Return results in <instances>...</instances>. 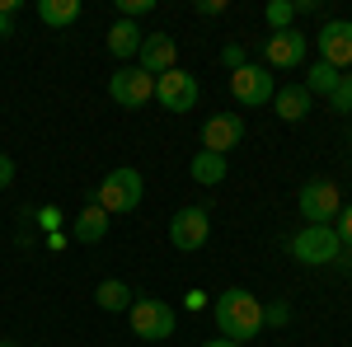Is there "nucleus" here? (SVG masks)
Listing matches in <instances>:
<instances>
[{"instance_id": "f257e3e1", "label": "nucleus", "mask_w": 352, "mask_h": 347, "mask_svg": "<svg viewBox=\"0 0 352 347\" xmlns=\"http://www.w3.org/2000/svg\"><path fill=\"white\" fill-rule=\"evenodd\" d=\"M212 320H217L221 338H230V343H254L258 333H263V300L254 291H244V287H226L217 295V305H212Z\"/></svg>"}, {"instance_id": "f03ea898", "label": "nucleus", "mask_w": 352, "mask_h": 347, "mask_svg": "<svg viewBox=\"0 0 352 347\" xmlns=\"http://www.w3.org/2000/svg\"><path fill=\"white\" fill-rule=\"evenodd\" d=\"M141 197H146V179L136 174L132 164H122V169L104 174V183L94 188V207H104L109 216L136 212V207H141Z\"/></svg>"}, {"instance_id": "7ed1b4c3", "label": "nucleus", "mask_w": 352, "mask_h": 347, "mask_svg": "<svg viewBox=\"0 0 352 347\" xmlns=\"http://www.w3.org/2000/svg\"><path fill=\"white\" fill-rule=\"evenodd\" d=\"M127 320H132V333L136 338H146V343H164L169 333H174V305L169 300H155V295H136L132 310H127Z\"/></svg>"}, {"instance_id": "20e7f679", "label": "nucleus", "mask_w": 352, "mask_h": 347, "mask_svg": "<svg viewBox=\"0 0 352 347\" xmlns=\"http://www.w3.org/2000/svg\"><path fill=\"white\" fill-rule=\"evenodd\" d=\"M292 254L305 267H329V263L343 258V244H338V230L333 225H300V235L292 240Z\"/></svg>"}, {"instance_id": "39448f33", "label": "nucleus", "mask_w": 352, "mask_h": 347, "mask_svg": "<svg viewBox=\"0 0 352 347\" xmlns=\"http://www.w3.org/2000/svg\"><path fill=\"white\" fill-rule=\"evenodd\" d=\"M338 212H343V197L333 179H310L300 188V216L310 225H329V221H338Z\"/></svg>"}, {"instance_id": "423d86ee", "label": "nucleus", "mask_w": 352, "mask_h": 347, "mask_svg": "<svg viewBox=\"0 0 352 347\" xmlns=\"http://www.w3.org/2000/svg\"><path fill=\"white\" fill-rule=\"evenodd\" d=\"M207 235H212V216H207V207H179V212L169 216V244H174L179 254L202 249Z\"/></svg>"}, {"instance_id": "0eeeda50", "label": "nucleus", "mask_w": 352, "mask_h": 347, "mask_svg": "<svg viewBox=\"0 0 352 347\" xmlns=\"http://www.w3.org/2000/svg\"><path fill=\"white\" fill-rule=\"evenodd\" d=\"M230 94H235V104L244 108H263L272 104V94H277V80L268 76V66H240V71H230Z\"/></svg>"}, {"instance_id": "6e6552de", "label": "nucleus", "mask_w": 352, "mask_h": 347, "mask_svg": "<svg viewBox=\"0 0 352 347\" xmlns=\"http://www.w3.org/2000/svg\"><path fill=\"white\" fill-rule=\"evenodd\" d=\"M109 94L118 108H146L155 99V76H146L141 66H122V71H113Z\"/></svg>"}, {"instance_id": "1a4fd4ad", "label": "nucleus", "mask_w": 352, "mask_h": 347, "mask_svg": "<svg viewBox=\"0 0 352 347\" xmlns=\"http://www.w3.org/2000/svg\"><path fill=\"white\" fill-rule=\"evenodd\" d=\"M197 76H188V71H164L160 80H155V104L164 108V113H192V104H197Z\"/></svg>"}, {"instance_id": "9d476101", "label": "nucleus", "mask_w": 352, "mask_h": 347, "mask_svg": "<svg viewBox=\"0 0 352 347\" xmlns=\"http://www.w3.org/2000/svg\"><path fill=\"white\" fill-rule=\"evenodd\" d=\"M300 61H305V33L300 28H282V33L263 38V66L268 71H300Z\"/></svg>"}, {"instance_id": "9b49d317", "label": "nucleus", "mask_w": 352, "mask_h": 347, "mask_svg": "<svg viewBox=\"0 0 352 347\" xmlns=\"http://www.w3.org/2000/svg\"><path fill=\"white\" fill-rule=\"evenodd\" d=\"M315 43H320V61L324 66H333V71H348L352 66V19H329L315 33Z\"/></svg>"}, {"instance_id": "f8f14e48", "label": "nucleus", "mask_w": 352, "mask_h": 347, "mask_svg": "<svg viewBox=\"0 0 352 347\" xmlns=\"http://www.w3.org/2000/svg\"><path fill=\"white\" fill-rule=\"evenodd\" d=\"M240 141H244V117L240 113H217V117L202 122V150L226 155V150H235Z\"/></svg>"}, {"instance_id": "ddd939ff", "label": "nucleus", "mask_w": 352, "mask_h": 347, "mask_svg": "<svg viewBox=\"0 0 352 347\" xmlns=\"http://www.w3.org/2000/svg\"><path fill=\"white\" fill-rule=\"evenodd\" d=\"M136 61H141V71H146V76H155V80H160L164 71H174V66H179V43H174L169 33H151V38H141Z\"/></svg>"}, {"instance_id": "4468645a", "label": "nucleus", "mask_w": 352, "mask_h": 347, "mask_svg": "<svg viewBox=\"0 0 352 347\" xmlns=\"http://www.w3.org/2000/svg\"><path fill=\"white\" fill-rule=\"evenodd\" d=\"M310 104H315V94L305 85H277V94H272V113L282 122H305L310 117Z\"/></svg>"}, {"instance_id": "2eb2a0df", "label": "nucleus", "mask_w": 352, "mask_h": 347, "mask_svg": "<svg viewBox=\"0 0 352 347\" xmlns=\"http://www.w3.org/2000/svg\"><path fill=\"white\" fill-rule=\"evenodd\" d=\"M109 225H113V216L104 212V207H85L80 216H76V225H71V235H76V244H99L104 235H109Z\"/></svg>"}, {"instance_id": "dca6fc26", "label": "nucleus", "mask_w": 352, "mask_h": 347, "mask_svg": "<svg viewBox=\"0 0 352 347\" xmlns=\"http://www.w3.org/2000/svg\"><path fill=\"white\" fill-rule=\"evenodd\" d=\"M188 174L197 188H217L226 183V155H217V150H197L188 160Z\"/></svg>"}, {"instance_id": "f3484780", "label": "nucleus", "mask_w": 352, "mask_h": 347, "mask_svg": "<svg viewBox=\"0 0 352 347\" xmlns=\"http://www.w3.org/2000/svg\"><path fill=\"white\" fill-rule=\"evenodd\" d=\"M132 287L127 282H118V277H104L99 287H94V305L99 310H109V315H122V310H132Z\"/></svg>"}, {"instance_id": "a211bd4d", "label": "nucleus", "mask_w": 352, "mask_h": 347, "mask_svg": "<svg viewBox=\"0 0 352 347\" xmlns=\"http://www.w3.org/2000/svg\"><path fill=\"white\" fill-rule=\"evenodd\" d=\"M141 38H146V33H141L132 19H118V24L109 28V52L118 56V61H127V56L141 52Z\"/></svg>"}, {"instance_id": "6ab92c4d", "label": "nucleus", "mask_w": 352, "mask_h": 347, "mask_svg": "<svg viewBox=\"0 0 352 347\" xmlns=\"http://www.w3.org/2000/svg\"><path fill=\"white\" fill-rule=\"evenodd\" d=\"M80 0H38V19L47 28H66V24H76L80 19Z\"/></svg>"}, {"instance_id": "aec40b11", "label": "nucleus", "mask_w": 352, "mask_h": 347, "mask_svg": "<svg viewBox=\"0 0 352 347\" xmlns=\"http://www.w3.org/2000/svg\"><path fill=\"white\" fill-rule=\"evenodd\" d=\"M338 80H343V71H333V66H324V61H315V66L305 71V89H310V94H333Z\"/></svg>"}, {"instance_id": "412c9836", "label": "nucleus", "mask_w": 352, "mask_h": 347, "mask_svg": "<svg viewBox=\"0 0 352 347\" xmlns=\"http://www.w3.org/2000/svg\"><path fill=\"white\" fill-rule=\"evenodd\" d=\"M263 19H268L272 33H282V28H292V19H296V5L292 0H268L263 5Z\"/></svg>"}, {"instance_id": "4be33fe9", "label": "nucleus", "mask_w": 352, "mask_h": 347, "mask_svg": "<svg viewBox=\"0 0 352 347\" xmlns=\"http://www.w3.org/2000/svg\"><path fill=\"white\" fill-rule=\"evenodd\" d=\"M329 104H333V113H352V76L338 80V89L329 94Z\"/></svg>"}, {"instance_id": "5701e85b", "label": "nucleus", "mask_w": 352, "mask_h": 347, "mask_svg": "<svg viewBox=\"0 0 352 347\" xmlns=\"http://www.w3.org/2000/svg\"><path fill=\"white\" fill-rule=\"evenodd\" d=\"M263 324H272V328L292 324V305H287V300H272V305H263Z\"/></svg>"}, {"instance_id": "b1692460", "label": "nucleus", "mask_w": 352, "mask_h": 347, "mask_svg": "<svg viewBox=\"0 0 352 347\" xmlns=\"http://www.w3.org/2000/svg\"><path fill=\"white\" fill-rule=\"evenodd\" d=\"M221 66H226V71H240V66H249V56H244L240 43H226V47H221Z\"/></svg>"}, {"instance_id": "393cba45", "label": "nucleus", "mask_w": 352, "mask_h": 347, "mask_svg": "<svg viewBox=\"0 0 352 347\" xmlns=\"http://www.w3.org/2000/svg\"><path fill=\"white\" fill-rule=\"evenodd\" d=\"M118 10H122V19H132V24H136V14L155 10V0H118Z\"/></svg>"}, {"instance_id": "a878e982", "label": "nucleus", "mask_w": 352, "mask_h": 347, "mask_svg": "<svg viewBox=\"0 0 352 347\" xmlns=\"http://www.w3.org/2000/svg\"><path fill=\"white\" fill-rule=\"evenodd\" d=\"M338 244H343V249H352V202L338 212Z\"/></svg>"}, {"instance_id": "bb28decb", "label": "nucleus", "mask_w": 352, "mask_h": 347, "mask_svg": "<svg viewBox=\"0 0 352 347\" xmlns=\"http://www.w3.org/2000/svg\"><path fill=\"white\" fill-rule=\"evenodd\" d=\"M10 183H14V160L0 150V188H10Z\"/></svg>"}, {"instance_id": "cd10ccee", "label": "nucleus", "mask_w": 352, "mask_h": 347, "mask_svg": "<svg viewBox=\"0 0 352 347\" xmlns=\"http://www.w3.org/2000/svg\"><path fill=\"white\" fill-rule=\"evenodd\" d=\"M197 14H207V19L212 14H226V0H197Z\"/></svg>"}, {"instance_id": "c85d7f7f", "label": "nucleus", "mask_w": 352, "mask_h": 347, "mask_svg": "<svg viewBox=\"0 0 352 347\" xmlns=\"http://www.w3.org/2000/svg\"><path fill=\"white\" fill-rule=\"evenodd\" d=\"M14 33V14H0V38H10Z\"/></svg>"}, {"instance_id": "c756f323", "label": "nucleus", "mask_w": 352, "mask_h": 347, "mask_svg": "<svg viewBox=\"0 0 352 347\" xmlns=\"http://www.w3.org/2000/svg\"><path fill=\"white\" fill-rule=\"evenodd\" d=\"M202 347H240V343H230V338H212V343H202Z\"/></svg>"}, {"instance_id": "7c9ffc66", "label": "nucleus", "mask_w": 352, "mask_h": 347, "mask_svg": "<svg viewBox=\"0 0 352 347\" xmlns=\"http://www.w3.org/2000/svg\"><path fill=\"white\" fill-rule=\"evenodd\" d=\"M0 347H19V343H0Z\"/></svg>"}, {"instance_id": "2f4dec72", "label": "nucleus", "mask_w": 352, "mask_h": 347, "mask_svg": "<svg viewBox=\"0 0 352 347\" xmlns=\"http://www.w3.org/2000/svg\"><path fill=\"white\" fill-rule=\"evenodd\" d=\"M348 160H352V150H348Z\"/></svg>"}]
</instances>
